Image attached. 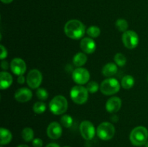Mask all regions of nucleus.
Listing matches in <instances>:
<instances>
[{"instance_id":"obj_11","label":"nucleus","mask_w":148,"mask_h":147,"mask_svg":"<svg viewBox=\"0 0 148 147\" xmlns=\"http://www.w3.org/2000/svg\"><path fill=\"white\" fill-rule=\"evenodd\" d=\"M10 69L17 76L23 75L26 71V63L24 60L20 58H14L10 63Z\"/></svg>"},{"instance_id":"obj_22","label":"nucleus","mask_w":148,"mask_h":147,"mask_svg":"<svg viewBox=\"0 0 148 147\" xmlns=\"http://www.w3.org/2000/svg\"><path fill=\"white\" fill-rule=\"evenodd\" d=\"M128 27V22L124 19H119L116 22V27L118 29L119 31L124 33V32H126L127 30Z\"/></svg>"},{"instance_id":"obj_35","label":"nucleus","mask_w":148,"mask_h":147,"mask_svg":"<svg viewBox=\"0 0 148 147\" xmlns=\"http://www.w3.org/2000/svg\"><path fill=\"white\" fill-rule=\"evenodd\" d=\"M1 1L4 4H10L12 1H13V0H1Z\"/></svg>"},{"instance_id":"obj_7","label":"nucleus","mask_w":148,"mask_h":147,"mask_svg":"<svg viewBox=\"0 0 148 147\" xmlns=\"http://www.w3.org/2000/svg\"><path fill=\"white\" fill-rule=\"evenodd\" d=\"M122 42L128 49H134L139 44V36L133 30H127L122 35Z\"/></svg>"},{"instance_id":"obj_25","label":"nucleus","mask_w":148,"mask_h":147,"mask_svg":"<svg viewBox=\"0 0 148 147\" xmlns=\"http://www.w3.org/2000/svg\"><path fill=\"white\" fill-rule=\"evenodd\" d=\"M87 34L92 38H95L100 35L101 30L97 26H90L87 29Z\"/></svg>"},{"instance_id":"obj_38","label":"nucleus","mask_w":148,"mask_h":147,"mask_svg":"<svg viewBox=\"0 0 148 147\" xmlns=\"http://www.w3.org/2000/svg\"><path fill=\"white\" fill-rule=\"evenodd\" d=\"M64 147H70V146H64Z\"/></svg>"},{"instance_id":"obj_5","label":"nucleus","mask_w":148,"mask_h":147,"mask_svg":"<svg viewBox=\"0 0 148 147\" xmlns=\"http://www.w3.org/2000/svg\"><path fill=\"white\" fill-rule=\"evenodd\" d=\"M121 84L117 79L114 78H108L103 81L100 85L101 92L105 95H113L120 90Z\"/></svg>"},{"instance_id":"obj_4","label":"nucleus","mask_w":148,"mask_h":147,"mask_svg":"<svg viewBox=\"0 0 148 147\" xmlns=\"http://www.w3.org/2000/svg\"><path fill=\"white\" fill-rule=\"evenodd\" d=\"M88 91L86 87L82 85L73 86L70 91V97L72 100L78 105L85 104L88 99Z\"/></svg>"},{"instance_id":"obj_31","label":"nucleus","mask_w":148,"mask_h":147,"mask_svg":"<svg viewBox=\"0 0 148 147\" xmlns=\"http://www.w3.org/2000/svg\"><path fill=\"white\" fill-rule=\"evenodd\" d=\"M9 63H7V61H2L1 63V67L3 70H7L9 68Z\"/></svg>"},{"instance_id":"obj_34","label":"nucleus","mask_w":148,"mask_h":147,"mask_svg":"<svg viewBox=\"0 0 148 147\" xmlns=\"http://www.w3.org/2000/svg\"><path fill=\"white\" fill-rule=\"evenodd\" d=\"M111 120H112L114 122H117V121H118V117L116 116L115 115H114V116L111 117Z\"/></svg>"},{"instance_id":"obj_13","label":"nucleus","mask_w":148,"mask_h":147,"mask_svg":"<svg viewBox=\"0 0 148 147\" xmlns=\"http://www.w3.org/2000/svg\"><path fill=\"white\" fill-rule=\"evenodd\" d=\"M62 134V125L57 122H52L47 128V135L51 139H58Z\"/></svg>"},{"instance_id":"obj_24","label":"nucleus","mask_w":148,"mask_h":147,"mask_svg":"<svg viewBox=\"0 0 148 147\" xmlns=\"http://www.w3.org/2000/svg\"><path fill=\"white\" fill-rule=\"evenodd\" d=\"M114 62L119 66H124L127 63V58L123 53H116L114 56Z\"/></svg>"},{"instance_id":"obj_26","label":"nucleus","mask_w":148,"mask_h":147,"mask_svg":"<svg viewBox=\"0 0 148 147\" xmlns=\"http://www.w3.org/2000/svg\"><path fill=\"white\" fill-rule=\"evenodd\" d=\"M61 124L65 128H70L73 124V119L69 115H64L61 118Z\"/></svg>"},{"instance_id":"obj_12","label":"nucleus","mask_w":148,"mask_h":147,"mask_svg":"<svg viewBox=\"0 0 148 147\" xmlns=\"http://www.w3.org/2000/svg\"><path fill=\"white\" fill-rule=\"evenodd\" d=\"M122 101L118 97H112L109 98L106 104V110L110 113H116L121 108Z\"/></svg>"},{"instance_id":"obj_15","label":"nucleus","mask_w":148,"mask_h":147,"mask_svg":"<svg viewBox=\"0 0 148 147\" xmlns=\"http://www.w3.org/2000/svg\"><path fill=\"white\" fill-rule=\"evenodd\" d=\"M33 97L31 90L26 87L20 88L17 89L14 94V98L19 102H26L30 100Z\"/></svg>"},{"instance_id":"obj_6","label":"nucleus","mask_w":148,"mask_h":147,"mask_svg":"<svg viewBox=\"0 0 148 147\" xmlns=\"http://www.w3.org/2000/svg\"><path fill=\"white\" fill-rule=\"evenodd\" d=\"M97 135L103 141H108L114 136L116 133L115 127L108 122H103L98 125L97 128Z\"/></svg>"},{"instance_id":"obj_19","label":"nucleus","mask_w":148,"mask_h":147,"mask_svg":"<svg viewBox=\"0 0 148 147\" xmlns=\"http://www.w3.org/2000/svg\"><path fill=\"white\" fill-rule=\"evenodd\" d=\"M88 57L85 53H77L73 58V63L77 67H81L86 63Z\"/></svg>"},{"instance_id":"obj_29","label":"nucleus","mask_w":148,"mask_h":147,"mask_svg":"<svg viewBox=\"0 0 148 147\" xmlns=\"http://www.w3.org/2000/svg\"><path fill=\"white\" fill-rule=\"evenodd\" d=\"M0 48H1V54H0V59L1 60L6 59L7 56V50L6 48L4 47L3 45H0Z\"/></svg>"},{"instance_id":"obj_23","label":"nucleus","mask_w":148,"mask_h":147,"mask_svg":"<svg viewBox=\"0 0 148 147\" xmlns=\"http://www.w3.org/2000/svg\"><path fill=\"white\" fill-rule=\"evenodd\" d=\"M46 105L43 102H37L33 105V110L36 114H42L46 111Z\"/></svg>"},{"instance_id":"obj_3","label":"nucleus","mask_w":148,"mask_h":147,"mask_svg":"<svg viewBox=\"0 0 148 147\" xmlns=\"http://www.w3.org/2000/svg\"><path fill=\"white\" fill-rule=\"evenodd\" d=\"M68 102L66 97L62 95L55 96L49 103V109L53 114L56 115H62L67 110Z\"/></svg>"},{"instance_id":"obj_9","label":"nucleus","mask_w":148,"mask_h":147,"mask_svg":"<svg viewBox=\"0 0 148 147\" xmlns=\"http://www.w3.org/2000/svg\"><path fill=\"white\" fill-rule=\"evenodd\" d=\"M42 79H43V76H42L41 72L38 69H32L27 74L26 82H27V85L31 89H37L40 86Z\"/></svg>"},{"instance_id":"obj_28","label":"nucleus","mask_w":148,"mask_h":147,"mask_svg":"<svg viewBox=\"0 0 148 147\" xmlns=\"http://www.w3.org/2000/svg\"><path fill=\"white\" fill-rule=\"evenodd\" d=\"M86 88L88 89V92L91 94H94L98 92V89H99V85L96 82L92 81V82H90L89 83H88Z\"/></svg>"},{"instance_id":"obj_27","label":"nucleus","mask_w":148,"mask_h":147,"mask_svg":"<svg viewBox=\"0 0 148 147\" xmlns=\"http://www.w3.org/2000/svg\"><path fill=\"white\" fill-rule=\"evenodd\" d=\"M36 96L40 100H46L49 97V93L47 90L43 88H38L36 91Z\"/></svg>"},{"instance_id":"obj_33","label":"nucleus","mask_w":148,"mask_h":147,"mask_svg":"<svg viewBox=\"0 0 148 147\" xmlns=\"http://www.w3.org/2000/svg\"><path fill=\"white\" fill-rule=\"evenodd\" d=\"M46 147H60L59 145H58L57 144H55V143H51L49 144Z\"/></svg>"},{"instance_id":"obj_32","label":"nucleus","mask_w":148,"mask_h":147,"mask_svg":"<svg viewBox=\"0 0 148 147\" xmlns=\"http://www.w3.org/2000/svg\"><path fill=\"white\" fill-rule=\"evenodd\" d=\"M25 79L24 76L23 75H21V76H18V78H17V82L20 84H23L25 83Z\"/></svg>"},{"instance_id":"obj_17","label":"nucleus","mask_w":148,"mask_h":147,"mask_svg":"<svg viewBox=\"0 0 148 147\" xmlns=\"http://www.w3.org/2000/svg\"><path fill=\"white\" fill-rule=\"evenodd\" d=\"M118 71V67L115 63H108L103 67L102 74L106 77L114 76Z\"/></svg>"},{"instance_id":"obj_20","label":"nucleus","mask_w":148,"mask_h":147,"mask_svg":"<svg viewBox=\"0 0 148 147\" xmlns=\"http://www.w3.org/2000/svg\"><path fill=\"white\" fill-rule=\"evenodd\" d=\"M134 84V79L131 75H126L121 79V85L124 89H131Z\"/></svg>"},{"instance_id":"obj_30","label":"nucleus","mask_w":148,"mask_h":147,"mask_svg":"<svg viewBox=\"0 0 148 147\" xmlns=\"http://www.w3.org/2000/svg\"><path fill=\"white\" fill-rule=\"evenodd\" d=\"M33 147H42L43 146V141L40 138H35L33 140Z\"/></svg>"},{"instance_id":"obj_40","label":"nucleus","mask_w":148,"mask_h":147,"mask_svg":"<svg viewBox=\"0 0 148 147\" xmlns=\"http://www.w3.org/2000/svg\"><path fill=\"white\" fill-rule=\"evenodd\" d=\"M1 147H2V146H1Z\"/></svg>"},{"instance_id":"obj_21","label":"nucleus","mask_w":148,"mask_h":147,"mask_svg":"<svg viewBox=\"0 0 148 147\" xmlns=\"http://www.w3.org/2000/svg\"><path fill=\"white\" fill-rule=\"evenodd\" d=\"M22 137L25 141L26 142H29V141L33 140V137H34V132H33V129L30 128H25L22 131Z\"/></svg>"},{"instance_id":"obj_2","label":"nucleus","mask_w":148,"mask_h":147,"mask_svg":"<svg viewBox=\"0 0 148 147\" xmlns=\"http://www.w3.org/2000/svg\"><path fill=\"white\" fill-rule=\"evenodd\" d=\"M130 141L136 146L145 145L148 138V131L144 126H137L130 133Z\"/></svg>"},{"instance_id":"obj_14","label":"nucleus","mask_w":148,"mask_h":147,"mask_svg":"<svg viewBox=\"0 0 148 147\" xmlns=\"http://www.w3.org/2000/svg\"><path fill=\"white\" fill-rule=\"evenodd\" d=\"M80 48L85 53L91 54L96 49V43L92 37H84L80 41Z\"/></svg>"},{"instance_id":"obj_37","label":"nucleus","mask_w":148,"mask_h":147,"mask_svg":"<svg viewBox=\"0 0 148 147\" xmlns=\"http://www.w3.org/2000/svg\"><path fill=\"white\" fill-rule=\"evenodd\" d=\"M145 147H148V141H147V143H146L145 145Z\"/></svg>"},{"instance_id":"obj_39","label":"nucleus","mask_w":148,"mask_h":147,"mask_svg":"<svg viewBox=\"0 0 148 147\" xmlns=\"http://www.w3.org/2000/svg\"><path fill=\"white\" fill-rule=\"evenodd\" d=\"M147 80H148V77H147Z\"/></svg>"},{"instance_id":"obj_18","label":"nucleus","mask_w":148,"mask_h":147,"mask_svg":"<svg viewBox=\"0 0 148 147\" xmlns=\"http://www.w3.org/2000/svg\"><path fill=\"white\" fill-rule=\"evenodd\" d=\"M0 144L1 145H6L8 144L12 139V133L9 130L6 128H1L0 129Z\"/></svg>"},{"instance_id":"obj_8","label":"nucleus","mask_w":148,"mask_h":147,"mask_svg":"<svg viewBox=\"0 0 148 147\" xmlns=\"http://www.w3.org/2000/svg\"><path fill=\"white\" fill-rule=\"evenodd\" d=\"M90 78V74L86 69L84 68H77L72 72L73 81L79 85L85 84L88 82Z\"/></svg>"},{"instance_id":"obj_1","label":"nucleus","mask_w":148,"mask_h":147,"mask_svg":"<svg viewBox=\"0 0 148 147\" xmlns=\"http://www.w3.org/2000/svg\"><path fill=\"white\" fill-rule=\"evenodd\" d=\"M85 31V26L79 20H71L65 24V34L67 37L73 40H79L83 37Z\"/></svg>"},{"instance_id":"obj_16","label":"nucleus","mask_w":148,"mask_h":147,"mask_svg":"<svg viewBox=\"0 0 148 147\" xmlns=\"http://www.w3.org/2000/svg\"><path fill=\"white\" fill-rule=\"evenodd\" d=\"M12 76L10 73L6 71H1L0 73V88L1 89H6L10 87L12 84Z\"/></svg>"},{"instance_id":"obj_10","label":"nucleus","mask_w":148,"mask_h":147,"mask_svg":"<svg viewBox=\"0 0 148 147\" xmlns=\"http://www.w3.org/2000/svg\"><path fill=\"white\" fill-rule=\"evenodd\" d=\"M79 131L85 140H90L92 139L95 136V129L94 125L88 120H84L81 122L80 125H79Z\"/></svg>"},{"instance_id":"obj_36","label":"nucleus","mask_w":148,"mask_h":147,"mask_svg":"<svg viewBox=\"0 0 148 147\" xmlns=\"http://www.w3.org/2000/svg\"><path fill=\"white\" fill-rule=\"evenodd\" d=\"M17 147H29V146H27V145H24V144H21V145L18 146Z\"/></svg>"}]
</instances>
